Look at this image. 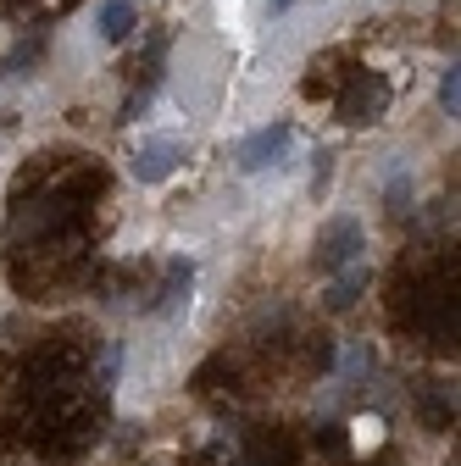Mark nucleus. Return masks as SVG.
Instances as JSON below:
<instances>
[{"mask_svg": "<svg viewBox=\"0 0 461 466\" xmlns=\"http://www.w3.org/2000/svg\"><path fill=\"white\" fill-rule=\"evenodd\" d=\"M317 261H323V272H339V267L362 261V222L356 217H333L323 228V239H317Z\"/></svg>", "mask_w": 461, "mask_h": 466, "instance_id": "f257e3e1", "label": "nucleus"}, {"mask_svg": "<svg viewBox=\"0 0 461 466\" xmlns=\"http://www.w3.org/2000/svg\"><path fill=\"white\" fill-rule=\"evenodd\" d=\"M384 100H389L384 78L362 73V78L351 84V95H344V123H378V111H384Z\"/></svg>", "mask_w": 461, "mask_h": 466, "instance_id": "f03ea898", "label": "nucleus"}, {"mask_svg": "<svg viewBox=\"0 0 461 466\" xmlns=\"http://www.w3.org/2000/svg\"><path fill=\"white\" fill-rule=\"evenodd\" d=\"M283 150H290V128L272 123V128H261V134H251V139L240 145V167H245V172H261V167H272Z\"/></svg>", "mask_w": 461, "mask_h": 466, "instance_id": "7ed1b4c3", "label": "nucleus"}, {"mask_svg": "<svg viewBox=\"0 0 461 466\" xmlns=\"http://www.w3.org/2000/svg\"><path fill=\"white\" fill-rule=\"evenodd\" d=\"M172 156H179V145H172V139H150V145H139L134 172H139L145 184H156V178H167V172H172Z\"/></svg>", "mask_w": 461, "mask_h": 466, "instance_id": "20e7f679", "label": "nucleus"}, {"mask_svg": "<svg viewBox=\"0 0 461 466\" xmlns=\"http://www.w3.org/2000/svg\"><path fill=\"white\" fill-rule=\"evenodd\" d=\"M362 283H367V267H362V261L339 267V278H333V289H328V306H333V311H351L356 295H362Z\"/></svg>", "mask_w": 461, "mask_h": 466, "instance_id": "39448f33", "label": "nucleus"}, {"mask_svg": "<svg viewBox=\"0 0 461 466\" xmlns=\"http://www.w3.org/2000/svg\"><path fill=\"white\" fill-rule=\"evenodd\" d=\"M134 28V6H128V0H106V12H100V34L106 39H123Z\"/></svg>", "mask_w": 461, "mask_h": 466, "instance_id": "423d86ee", "label": "nucleus"}, {"mask_svg": "<svg viewBox=\"0 0 461 466\" xmlns=\"http://www.w3.org/2000/svg\"><path fill=\"white\" fill-rule=\"evenodd\" d=\"M439 106H445V111L456 116V67H450V73L439 78Z\"/></svg>", "mask_w": 461, "mask_h": 466, "instance_id": "0eeeda50", "label": "nucleus"}, {"mask_svg": "<svg viewBox=\"0 0 461 466\" xmlns=\"http://www.w3.org/2000/svg\"><path fill=\"white\" fill-rule=\"evenodd\" d=\"M295 6V0H267V12H290Z\"/></svg>", "mask_w": 461, "mask_h": 466, "instance_id": "6e6552de", "label": "nucleus"}]
</instances>
